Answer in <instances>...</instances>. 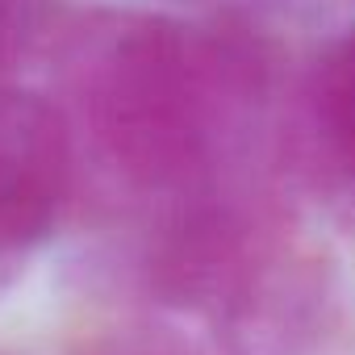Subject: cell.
Returning a JSON list of instances; mask_svg holds the SVG:
<instances>
[{"instance_id":"obj_1","label":"cell","mask_w":355,"mask_h":355,"mask_svg":"<svg viewBox=\"0 0 355 355\" xmlns=\"http://www.w3.org/2000/svg\"><path fill=\"white\" fill-rule=\"evenodd\" d=\"M113 138L121 155L150 171L171 175L184 171L201 150L205 101L201 76L180 42L138 38L125 46L121 67L113 71Z\"/></svg>"},{"instance_id":"obj_2","label":"cell","mask_w":355,"mask_h":355,"mask_svg":"<svg viewBox=\"0 0 355 355\" xmlns=\"http://www.w3.org/2000/svg\"><path fill=\"white\" fill-rule=\"evenodd\" d=\"M63 189V155L51 121L30 113L0 134V247L42 239Z\"/></svg>"},{"instance_id":"obj_3","label":"cell","mask_w":355,"mask_h":355,"mask_svg":"<svg viewBox=\"0 0 355 355\" xmlns=\"http://www.w3.org/2000/svg\"><path fill=\"white\" fill-rule=\"evenodd\" d=\"M318 125L330 150L355 171V34L334 42L318 71Z\"/></svg>"}]
</instances>
